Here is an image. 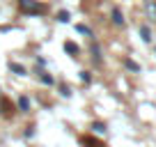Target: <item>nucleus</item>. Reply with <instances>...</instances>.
I'll list each match as a JSON object with an SVG mask.
<instances>
[{"instance_id": "nucleus-1", "label": "nucleus", "mask_w": 156, "mask_h": 147, "mask_svg": "<svg viewBox=\"0 0 156 147\" xmlns=\"http://www.w3.org/2000/svg\"><path fill=\"white\" fill-rule=\"evenodd\" d=\"M21 7H23V12H30V14H41L44 12V7L37 5L34 0H21Z\"/></svg>"}, {"instance_id": "nucleus-2", "label": "nucleus", "mask_w": 156, "mask_h": 147, "mask_svg": "<svg viewBox=\"0 0 156 147\" xmlns=\"http://www.w3.org/2000/svg\"><path fill=\"white\" fill-rule=\"evenodd\" d=\"M112 21H115V25H122L124 23V16H122V12L117 9V7L112 9Z\"/></svg>"}, {"instance_id": "nucleus-3", "label": "nucleus", "mask_w": 156, "mask_h": 147, "mask_svg": "<svg viewBox=\"0 0 156 147\" xmlns=\"http://www.w3.org/2000/svg\"><path fill=\"white\" fill-rule=\"evenodd\" d=\"M64 51H69L71 55H76V53H78V46L73 44V41H67V44H64Z\"/></svg>"}, {"instance_id": "nucleus-4", "label": "nucleus", "mask_w": 156, "mask_h": 147, "mask_svg": "<svg viewBox=\"0 0 156 147\" xmlns=\"http://www.w3.org/2000/svg\"><path fill=\"white\" fill-rule=\"evenodd\" d=\"M147 12H149V19L156 21V5L154 2H147Z\"/></svg>"}, {"instance_id": "nucleus-5", "label": "nucleus", "mask_w": 156, "mask_h": 147, "mask_svg": "<svg viewBox=\"0 0 156 147\" xmlns=\"http://www.w3.org/2000/svg\"><path fill=\"white\" fill-rule=\"evenodd\" d=\"M140 34H142V39H145V41H149V39H151L149 28H147V25H140Z\"/></svg>"}, {"instance_id": "nucleus-6", "label": "nucleus", "mask_w": 156, "mask_h": 147, "mask_svg": "<svg viewBox=\"0 0 156 147\" xmlns=\"http://www.w3.org/2000/svg\"><path fill=\"white\" fill-rule=\"evenodd\" d=\"M124 64H126V67L131 69V71H140V64H136V62H133V60H129V58L124 60Z\"/></svg>"}, {"instance_id": "nucleus-7", "label": "nucleus", "mask_w": 156, "mask_h": 147, "mask_svg": "<svg viewBox=\"0 0 156 147\" xmlns=\"http://www.w3.org/2000/svg\"><path fill=\"white\" fill-rule=\"evenodd\" d=\"M19 106H21V110H28V108H30L28 97H21V99H19Z\"/></svg>"}, {"instance_id": "nucleus-8", "label": "nucleus", "mask_w": 156, "mask_h": 147, "mask_svg": "<svg viewBox=\"0 0 156 147\" xmlns=\"http://www.w3.org/2000/svg\"><path fill=\"white\" fill-rule=\"evenodd\" d=\"M78 32H83V34H87V37H92V30H90L87 25H78Z\"/></svg>"}, {"instance_id": "nucleus-9", "label": "nucleus", "mask_w": 156, "mask_h": 147, "mask_svg": "<svg viewBox=\"0 0 156 147\" xmlns=\"http://www.w3.org/2000/svg\"><path fill=\"white\" fill-rule=\"evenodd\" d=\"M69 19H71L69 12H60V16H58V21H62V23H64V21H69Z\"/></svg>"}, {"instance_id": "nucleus-10", "label": "nucleus", "mask_w": 156, "mask_h": 147, "mask_svg": "<svg viewBox=\"0 0 156 147\" xmlns=\"http://www.w3.org/2000/svg\"><path fill=\"white\" fill-rule=\"evenodd\" d=\"M12 67V71H16V74H25V69L21 67V64H9Z\"/></svg>"}, {"instance_id": "nucleus-11", "label": "nucleus", "mask_w": 156, "mask_h": 147, "mask_svg": "<svg viewBox=\"0 0 156 147\" xmlns=\"http://www.w3.org/2000/svg\"><path fill=\"white\" fill-rule=\"evenodd\" d=\"M80 81H85V83H90V74H87V71H80Z\"/></svg>"}, {"instance_id": "nucleus-12", "label": "nucleus", "mask_w": 156, "mask_h": 147, "mask_svg": "<svg viewBox=\"0 0 156 147\" xmlns=\"http://www.w3.org/2000/svg\"><path fill=\"white\" fill-rule=\"evenodd\" d=\"M94 131H97V133H103V131H106V127H103V124H94Z\"/></svg>"}]
</instances>
